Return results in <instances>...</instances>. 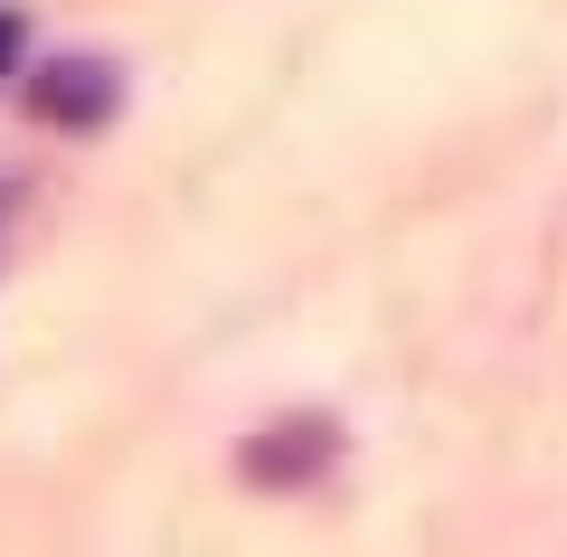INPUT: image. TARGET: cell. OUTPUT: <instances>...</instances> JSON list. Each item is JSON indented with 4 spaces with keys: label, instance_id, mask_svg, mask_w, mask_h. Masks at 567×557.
<instances>
[{
    "label": "cell",
    "instance_id": "6da1fadb",
    "mask_svg": "<svg viewBox=\"0 0 567 557\" xmlns=\"http://www.w3.org/2000/svg\"><path fill=\"white\" fill-rule=\"evenodd\" d=\"M114 95H123V76L104 58H58V66H39V85H29V104H39L48 123H104Z\"/></svg>",
    "mask_w": 567,
    "mask_h": 557
},
{
    "label": "cell",
    "instance_id": "7a4b0ae2",
    "mask_svg": "<svg viewBox=\"0 0 567 557\" xmlns=\"http://www.w3.org/2000/svg\"><path fill=\"white\" fill-rule=\"evenodd\" d=\"M0 76H20V10H0Z\"/></svg>",
    "mask_w": 567,
    "mask_h": 557
}]
</instances>
